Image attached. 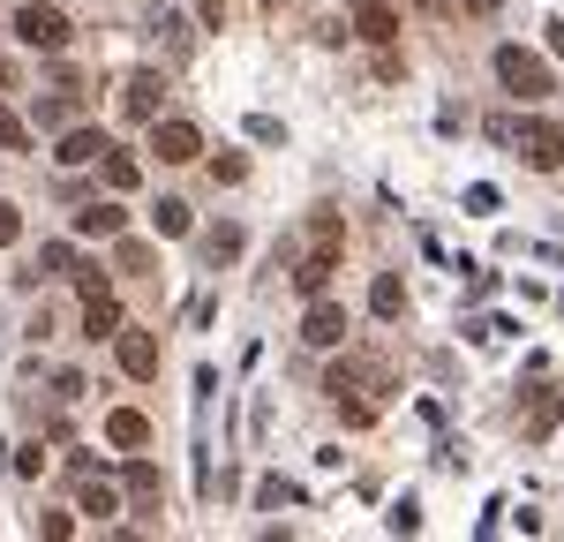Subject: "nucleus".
I'll list each match as a JSON object with an SVG mask.
<instances>
[{"instance_id":"obj_7","label":"nucleus","mask_w":564,"mask_h":542,"mask_svg":"<svg viewBox=\"0 0 564 542\" xmlns=\"http://www.w3.org/2000/svg\"><path fill=\"white\" fill-rule=\"evenodd\" d=\"M159 98H166V84H159L151 68H135L129 84H121V113H129V121H159Z\"/></svg>"},{"instance_id":"obj_18","label":"nucleus","mask_w":564,"mask_h":542,"mask_svg":"<svg viewBox=\"0 0 564 542\" xmlns=\"http://www.w3.org/2000/svg\"><path fill=\"white\" fill-rule=\"evenodd\" d=\"M369 310H377V316H399V310H406V286H399V271H384V279L369 286Z\"/></svg>"},{"instance_id":"obj_13","label":"nucleus","mask_w":564,"mask_h":542,"mask_svg":"<svg viewBox=\"0 0 564 542\" xmlns=\"http://www.w3.org/2000/svg\"><path fill=\"white\" fill-rule=\"evenodd\" d=\"M106 445H121V452L151 445V422H143L135 406H121V414H106Z\"/></svg>"},{"instance_id":"obj_17","label":"nucleus","mask_w":564,"mask_h":542,"mask_svg":"<svg viewBox=\"0 0 564 542\" xmlns=\"http://www.w3.org/2000/svg\"><path fill=\"white\" fill-rule=\"evenodd\" d=\"M39 279H76V249H68V241H45L39 249Z\"/></svg>"},{"instance_id":"obj_12","label":"nucleus","mask_w":564,"mask_h":542,"mask_svg":"<svg viewBox=\"0 0 564 542\" xmlns=\"http://www.w3.org/2000/svg\"><path fill=\"white\" fill-rule=\"evenodd\" d=\"M332 271H339V249H308L302 264H294V286H302V294H324Z\"/></svg>"},{"instance_id":"obj_22","label":"nucleus","mask_w":564,"mask_h":542,"mask_svg":"<svg viewBox=\"0 0 564 542\" xmlns=\"http://www.w3.org/2000/svg\"><path fill=\"white\" fill-rule=\"evenodd\" d=\"M0 151H31V129H23L8 106H0Z\"/></svg>"},{"instance_id":"obj_1","label":"nucleus","mask_w":564,"mask_h":542,"mask_svg":"<svg viewBox=\"0 0 564 542\" xmlns=\"http://www.w3.org/2000/svg\"><path fill=\"white\" fill-rule=\"evenodd\" d=\"M497 84L512 90V98H550L557 76H550L542 53H527V45H497Z\"/></svg>"},{"instance_id":"obj_9","label":"nucleus","mask_w":564,"mask_h":542,"mask_svg":"<svg viewBox=\"0 0 564 542\" xmlns=\"http://www.w3.org/2000/svg\"><path fill=\"white\" fill-rule=\"evenodd\" d=\"M106 151H113V136H106V129H68L53 159H61V166H98Z\"/></svg>"},{"instance_id":"obj_26","label":"nucleus","mask_w":564,"mask_h":542,"mask_svg":"<svg viewBox=\"0 0 564 542\" xmlns=\"http://www.w3.org/2000/svg\"><path fill=\"white\" fill-rule=\"evenodd\" d=\"M459 8H467V15H497L505 0H459Z\"/></svg>"},{"instance_id":"obj_25","label":"nucleus","mask_w":564,"mask_h":542,"mask_svg":"<svg viewBox=\"0 0 564 542\" xmlns=\"http://www.w3.org/2000/svg\"><path fill=\"white\" fill-rule=\"evenodd\" d=\"M15 241H23V212H15V204H0V249H15Z\"/></svg>"},{"instance_id":"obj_11","label":"nucleus","mask_w":564,"mask_h":542,"mask_svg":"<svg viewBox=\"0 0 564 542\" xmlns=\"http://www.w3.org/2000/svg\"><path fill=\"white\" fill-rule=\"evenodd\" d=\"M121 226H129L121 204H84L76 212V234H90V241H121Z\"/></svg>"},{"instance_id":"obj_10","label":"nucleus","mask_w":564,"mask_h":542,"mask_svg":"<svg viewBox=\"0 0 564 542\" xmlns=\"http://www.w3.org/2000/svg\"><path fill=\"white\" fill-rule=\"evenodd\" d=\"M84 332H90V339H113V332H121V302H113V286H84Z\"/></svg>"},{"instance_id":"obj_4","label":"nucleus","mask_w":564,"mask_h":542,"mask_svg":"<svg viewBox=\"0 0 564 542\" xmlns=\"http://www.w3.org/2000/svg\"><path fill=\"white\" fill-rule=\"evenodd\" d=\"M302 339H308V347H347V310H339V302H332V294H308Z\"/></svg>"},{"instance_id":"obj_5","label":"nucleus","mask_w":564,"mask_h":542,"mask_svg":"<svg viewBox=\"0 0 564 542\" xmlns=\"http://www.w3.org/2000/svg\"><path fill=\"white\" fill-rule=\"evenodd\" d=\"M151 151H159L166 166H188V159L204 151V136H196V121H151Z\"/></svg>"},{"instance_id":"obj_27","label":"nucleus","mask_w":564,"mask_h":542,"mask_svg":"<svg viewBox=\"0 0 564 542\" xmlns=\"http://www.w3.org/2000/svg\"><path fill=\"white\" fill-rule=\"evenodd\" d=\"M8 84H15V68H8V61H0V90H8Z\"/></svg>"},{"instance_id":"obj_21","label":"nucleus","mask_w":564,"mask_h":542,"mask_svg":"<svg viewBox=\"0 0 564 542\" xmlns=\"http://www.w3.org/2000/svg\"><path fill=\"white\" fill-rule=\"evenodd\" d=\"M151 219H159V234H188V204H181V196H166Z\"/></svg>"},{"instance_id":"obj_3","label":"nucleus","mask_w":564,"mask_h":542,"mask_svg":"<svg viewBox=\"0 0 564 542\" xmlns=\"http://www.w3.org/2000/svg\"><path fill=\"white\" fill-rule=\"evenodd\" d=\"M520 151H527V166H534V174H557L564 166V129L557 121H520Z\"/></svg>"},{"instance_id":"obj_6","label":"nucleus","mask_w":564,"mask_h":542,"mask_svg":"<svg viewBox=\"0 0 564 542\" xmlns=\"http://www.w3.org/2000/svg\"><path fill=\"white\" fill-rule=\"evenodd\" d=\"M113 355H121V369H129L135 384L159 377V339H151V332H113Z\"/></svg>"},{"instance_id":"obj_23","label":"nucleus","mask_w":564,"mask_h":542,"mask_svg":"<svg viewBox=\"0 0 564 542\" xmlns=\"http://www.w3.org/2000/svg\"><path fill=\"white\" fill-rule=\"evenodd\" d=\"M212 181H226V188H234V181H249V159H234V151L212 159Z\"/></svg>"},{"instance_id":"obj_16","label":"nucleus","mask_w":564,"mask_h":542,"mask_svg":"<svg viewBox=\"0 0 564 542\" xmlns=\"http://www.w3.org/2000/svg\"><path fill=\"white\" fill-rule=\"evenodd\" d=\"M121 483H129L135 505H151V512H159V467H151V459H129V475H121Z\"/></svg>"},{"instance_id":"obj_14","label":"nucleus","mask_w":564,"mask_h":542,"mask_svg":"<svg viewBox=\"0 0 564 542\" xmlns=\"http://www.w3.org/2000/svg\"><path fill=\"white\" fill-rule=\"evenodd\" d=\"M98 166H106V188H113V196H129L135 181H143V166H135V159H129V151H121V143H113V151H106Z\"/></svg>"},{"instance_id":"obj_24","label":"nucleus","mask_w":564,"mask_h":542,"mask_svg":"<svg viewBox=\"0 0 564 542\" xmlns=\"http://www.w3.org/2000/svg\"><path fill=\"white\" fill-rule=\"evenodd\" d=\"M113 264H121V271H151V249H143V241H121Z\"/></svg>"},{"instance_id":"obj_20","label":"nucleus","mask_w":564,"mask_h":542,"mask_svg":"<svg viewBox=\"0 0 564 542\" xmlns=\"http://www.w3.org/2000/svg\"><path fill=\"white\" fill-rule=\"evenodd\" d=\"M557 414H564V400H557V392H542V400H534V414H527V430L542 437V430H557Z\"/></svg>"},{"instance_id":"obj_8","label":"nucleus","mask_w":564,"mask_h":542,"mask_svg":"<svg viewBox=\"0 0 564 542\" xmlns=\"http://www.w3.org/2000/svg\"><path fill=\"white\" fill-rule=\"evenodd\" d=\"M354 31L369 45H391L399 39V8H391V0H354Z\"/></svg>"},{"instance_id":"obj_15","label":"nucleus","mask_w":564,"mask_h":542,"mask_svg":"<svg viewBox=\"0 0 564 542\" xmlns=\"http://www.w3.org/2000/svg\"><path fill=\"white\" fill-rule=\"evenodd\" d=\"M76 512H90V520H113V512H121V490H113V483H84V490H76Z\"/></svg>"},{"instance_id":"obj_19","label":"nucleus","mask_w":564,"mask_h":542,"mask_svg":"<svg viewBox=\"0 0 564 542\" xmlns=\"http://www.w3.org/2000/svg\"><path fill=\"white\" fill-rule=\"evenodd\" d=\"M204 257H212V264H234V257H241V226H218L212 241H204Z\"/></svg>"},{"instance_id":"obj_2","label":"nucleus","mask_w":564,"mask_h":542,"mask_svg":"<svg viewBox=\"0 0 564 542\" xmlns=\"http://www.w3.org/2000/svg\"><path fill=\"white\" fill-rule=\"evenodd\" d=\"M15 39L39 45V53H61V45H68V15H61L53 0H23V8H15Z\"/></svg>"}]
</instances>
